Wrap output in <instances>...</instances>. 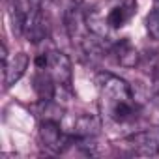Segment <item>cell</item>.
I'll return each instance as SVG.
<instances>
[{
	"label": "cell",
	"mask_w": 159,
	"mask_h": 159,
	"mask_svg": "<svg viewBox=\"0 0 159 159\" xmlns=\"http://www.w3.org/2000/svg\"><path fill=\"white\" fill-rule=\"evenodd\" d=\"M96 83L101 96V109L112 122L125 124L137 118L139 107L135 103L131 86L124 79L112 73H99Z\"/></svg>",
	"instance_id": "6da1fadb"
},
{
	"label": "cell",
	"mask_w": 159,
	"mask_h": 159,
	"mask_svg": "<svg viewBox=\"0 0 159 159\" xmlns=\"http://www.w3.org/2000/svg\"><path fill=\"white\" fill-rule=\"evenodd\" d=\"M118 150L131 155H157L159 153V125L133 133L118 142Z\"/></svg>",
	"instance_id": "7a4b0ae2"
},
{
	"label": "cell",
	"mask_w": 159,
	"mask_h": 159,
	"mask_svg": "<svg viewBox=\"0 0 159 159\" xmlns=\"http://www.w3.org/2000/svg\"><path fill=\"white\" fill-rule=\"evenodd\" d=\"M41 144L52 153H64L67 148L73 146L75 135H64L58 120H41L38 129Z\"/></svg>",
	"instance_id": "3957f363"
},
{
	"label": "cell",
	"mask_w": 159,
	"mask_h": 159,
	"mask_svg": "<svg viewBox=\"0 0 159 159\" xmlns=\"http://www.w3.org/2000/svg\"><path fill=\"white\" fill-rule=\"evenodd\" d=\"M49 54V71L54 77L56 84L64 86V88H71L73 83V69H71V60L67 54H64L62 51H51Z\"/></svg>",
	"instance_id": "277c9868"
},
{
	"label": "cell",
	"mask_w": 159,
	"mask_h": 159,
	"mask_svg": "<svg viewBox=\"0 0 159 159\" xmlns=\"http://www.w3.org/2000/svg\"><path fill=\"white\" fill-rule=\"evenodd\" d=\"M30 64V58L26 52H17L13 56H10V60L6 62V66H2V83H4V90H10L15 83L21 81V77L26 73Z\"/></svg>",
	"instance_id": "5b68a950"
},
{
	"label": "cell",
	"mask_w": 159,
	"mask_h": 159,
	"mask_svg": "<svg viewBox=\"0 0 159 159\" xmlns=\"http://www.w3.org/2000/svg\"><path fill=\"white\" fill-rule=\"evenodd\" d=\"M47 21L43 17L41 8H30L28 6V17L25 25V38L30 43H39L47 38Z\"/></svg>",
	"instance_id": "8992f818"
},
{
	"label": "cell",
	"mask_w": 159,
	"mask_h": 159,
	"mask_svg": "<svg viewBox=\"0 0 159 159\" xmlns=\"http://www.w3.org/2000/svg\"><path fill=\"white\" fill-rule=\"evenodd\" d=\"M137 13V0H116V4L107 13L109 28H122Z\"/></svg>",
	"instance_id": "52a82bcc"
},
{
	"label": "cell",
	"mask_w": 159,
	"mask_h": 159,
	"mask_svg": "<svg viewBox=\"0 0 159 159\" xmlns=\"http://www.w3.org/2000/svg\"><path fill=\"white\" fill-rule=\"evenodd\" d=\"M111 52L114 54V60H116L122 67L131 69V67H137V66L140 64V54H139V51L133 47V43L129 41V38L118 39V41L112 45Z\"/></svg>",
	"instance_id": "ba28073f"
},
{
	"label": "cell",
	"mask_w": 159,
	"mask_h": 159,
	"mask_svg": "<svg viewBox=\"0 0 159 159\" xmlns=\"http://www.w3.org/2000/svg\"><path fill=\"white\" fill-rule=\"evenodd\" d=\"M32 88L38 96L39 101H54V92H56V81L47 69H39L32 77Z\"/></svg>",
	"instance_id": "9c48e42d"
},
{
	"label": "cell",
	"mask_w": 159,
	"mask_h": 159,
	"mask_svg": "<svg viewBox=\"0 0 159 159\" xmlns=\"http://www.w3.org/2000/svg\"><path fill=\"white\" fill-rule=\"evenodd\" d=\"M101 133V122L96 114H79L73 122V135L79 139H96Z\"/></svg>",
	"instance_id": "30bf717a"
},
{
	"label": "cell",
	"mask_w": 159,
	"mask_h": 159,
	"mask_svg": "<svg viewBox=\"0 0 159 159\" xmlns=\"http://www.w3.org/2000/svg\"><path fill=\"white\" fill-rule=\"evenodd\" d=\"M8 13H10V21H11V32L17 38L25 36V25H26V17H28V4H25L23 0H10Z\"/></svg>",
	"instance_id": "8fae6325"
},
{
	"label": "cell",
	"mask_w": 159,
	"mask_h": 159,
	"mask_svg": "<svg viewBox=\"0 0 159 159\" xmlns=\"http://www.w3.org/2000/svg\"><path fill=\"white\" fill-rule=\"evenodd\" d=\"M152 79L159 77V52L157 51H146L144 54H140V64H139Z\"/></svg>",
	"instance_id": "7c38bea8"
},
{
	"label": "cell",
	"mask_w": 159,
	"mask_h": 159,
	"mask_svg": "<svg viewBox=\"0 0 159 159\" xmlns=\"http://www.w3.org/2000/svg\"><path fill=\"white\" fill-rule=\"evenodd\" d=\"M146 32L152 39L159 41V10H152L148 15H146Z\"/></svg>",
	"instance_id": "4fadbf2b"
},
{
	"label": "cell",
	"mask_w": 159,
	"mask_h": 159,
	"mask_svg": "<svg viewBox=\"0 0 159 159\" xmlns=\"http://www.w3.org/2000/svg\"><path fill=\"white\" fill-rule=\"evenodd\" d=\"M153 101H155V105L159 107V77L157 79H153Z\"/></svg>",
	"instance_id": "5bb4252c"
},
{
	"label": "cell",
	"mask_w": 159,
	"mask_h": 159,
	"mask_svg": "<svg viewBox=\"0 0 159 159\" xmlns=\"http://www.w3.org/2000/svg\"><path fill=\"white\" fill-rule=\"evenodd\" d=\"M71 4H75V6H79V4H83V0H71Z\"/></svg>",
	"instance_id": "9a60e30c"
}]
</instances>
